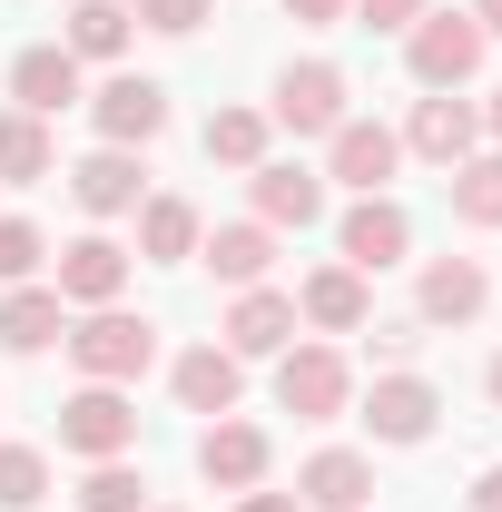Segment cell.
<instances>
[{
    "instance_id": "f546056e",
    "label": "cell",
    "mask_w": 502,
    "mask_h": 512,
    "mask_svg": "<svg viewBox=\"0 0 502 512\" xmlns=\"http://www.w3.org/2000/svg\"><path fill=\"white\" fill-rule=\"evenodd\" d=\"M40 256H50V237H40L30 217H0V286H30Z\"/></svg>"
},
{
    "instance_id": "f1b7e54d",
    "label": "cell",
    "mask_w": 502,
    "mask_h": 512,
    "mask_svg": "<svg viewBox=\"0 0 502 512\" xmlns=\"http://www.w3.org/2000/svg\"><path fill=\"white\" fill-rule=\"evenodd\" d=\"M40 493H50V463L30 444H0V512H30Z\"/></svg>"
},
{
    "instance_id": "cb8c5ba5",
    "label": "cell",
    "mask_w": 502,
    "mask_h": 512,
    "mask_svg": "<svg viewBox=\"0 0 502 512\" xmlns=\"http://www.w3.org/2000/svg\"><path fill=\"white\" fill-rule=\"evenodd\" d=\"M128 30H138V10H119V0H79V10H69V60H119L128 50Z\"/></svg>"
},
{
    "instance_id": "2e32d148",
    "label": "cell",
    "mask_w": 502,
    "mask_h": 512,
    "mask_svg": "<svg viewBox=\"0 0 502 512\" xmlns=\"http://www.w3.org/2000/svg\"><path fill=\"white\" fill-rule=\"evenodd\" d=\"M483 296H493V276H483L473 256H434L414 306H424V325H473V316H483Z\"/></svg>"
},
{
    "instance_id": "9a60e30c",
    "label": "cell",
    "mask_w": 502,
    "mask_h": 512,
    "mask_svg": "<svg viewBox=\"0 0 502 512\" xmlns=\"http://www.w3.org/2000/svg\"><path fill=\"white\" fill-rule=\"evenodd\" d=\"M119 286H128V247H109V237L60 247V306H119Z\"/></svg>"
},
{
    "instance_id": "1f68e13d",
    "label": "cell",
    "mask_w": 502,
    "mask_h": 512,
    "mask_svg": "<svg viewBox=\"0 0 502 512\" xmlns=\"http://www.w3.org/2000/svg\"><path fill=\"white\" fill-rule=\"evenodd\" d=\"M365 10V30H414L424 20V0H355Z\"/></svg>"
},
{
    "instance_id": "8d00e7d4",
    "label": "cell",
    "mask_w": 502,
    "mask_h": 512,
    "mask_svg": "<svg viewBox=\"0 0 502 512\" xmlns=\"http://www.w3.org/2000/svg\"><path fill=\"white\" fill-rule=\"evenodd\" d=\"M473 20H483V40H502V0H473Z\"/></svg>"
},
{
    "instance_id": "603a6c76",
    "label": "cell",
    "mask_w": 502,
    "mask_h": 512,
    "mask_svg": "<svg viewBox=\"0 0 502 512\" xmlns=\"http://www.w3.org/2000/svg\"><path fill=\"white\" fill-rule=\"evenodd\" d=\"M197 256L227 276V286H256L266 266H276V227L256 217V227H217V237H197Z\"/></svg>"
},
{
    "instance_id": "9c48e42d",
    "label": "cell",
    "mask_w": 502,
    "mask_h": 512,
    "mask_svg": "<svg viewBox=\"0 0 502 512\" xmlns=\"http://www.w3.org/2000/svg\"><path fill=\"white\" fill-rule=\"evenodd\" d=\"M394 168H404V138H394L384 119H345L335 128V178H345L355 197H384Z\"/></svg>"
},
{
    "instance_id": "5b68a950",
    "label": "cell",
    "mask_w": 502,
    "mask_h": 512,
    "mask_svg": "<svg viewBox=\"0 0 502 512\" xmlns=\"http://www.w3.org/2000/svg\"><path fill=\"white\" fill-rule=\"evenodd\" d=\"M335 247H345L355 276H384V266H404V247H414V217H404L394 197H355L345 227H335Z\"/></svg>"
},
{
    "instance_id": "ffe728a7",
    "label": "cell",
    "mask_w": 502,
    "mask_h": 512,
    "mask_svg": "<svg viewBox=\"0 0 502 512\" xmlns=\"http://www.w3.org/2000/svg\"><path fill=\"white\" fill-rule=\"evenodd\" d=\"M50 335H69L60 286H10V296H0V345H10V355H40Z\"/></svg>"
},
{
    "instance_id": "3957f363",
    "label": "cell",
    "mask_w": 502,
    "mask_h": 512,
    "mask_svg": "<svg viewBox=\"0 0 502 512\" xmlns=\"http://www.w3.org/2000/svg\"><path fill=\"white\" fill-rule=\"evenodd\" d=\"M60 444L89 453V463H119V453L138 444V404H128L119 384H79L60 404Z\"/></svg>"
},
{
    "instance_id": "d4e9b609",
    "label": "cell",
    "mask_w": 502,
    "mask_h": 512,
    "mask_svg": "<svg viewBox=\"0 0 502 512\" xmlns=\"http://www.w3.org/2000/svg\"><path fill=\"white\" fill-rule=\"evenodd\" d=\"M453 217H463V227H502V148L453 168Z\"/></svg>"
},
{
    "instance_id": "52a82bcc",
    "label": "cell",
    "mask_w": 502,
    "mask_h": 512,
    "mask_svg": "<svg viewBox=\"0 0 502 512\" xmlns=\"http://www.w3.org/2000/svg\"><path fill=\"white\" fill-rule=\"evenodd\" d=\"M276 119L296 128V138H335V128H345V69L296 60L286 79H276Z\"/></svg>"
},
{
    "instance_id": "7402d4cb",
    "label": "cell",
    "mask_w": 502,
    "mask_h": 512,
    "mask_svg": "<svg viewBox=\"0 0 502 512\" xmlns=\"http://www.w3.org/2000/svg\"><path fill=\"white\" fill-rule=\"evenodd\" d=\"M197 207L188 197H138V256H158V266H178V256H197Z\"/></svg>"
},
{
    "instance_id": "6da1fadb",
    "label": "cell",
    "mask_w": 502,
    "mask_h": 512,
    "mask_svg": "<svg viewBox=\"0 0 502 512\" xmlns=\"http://www.w3.org/2000/svg\"><path fill=\"white\" fill-rule=\"evenodd\" d=\"M69 355L89 384H128L158 365V325L148 316H119V306H89V325H69Z\"/></svg>"
},
{
    "instance_id": "7c38bea8",
    "label": "cell",
    "mask_w": 502,
    "mask_h": 512,
    "mask_svg": "<svg viewBox=\"0 0 502 512\" xmlns=\"http://www.w3.org/2000/svg\"><path fill=\"white\" fill-rule=\"evenodd\" d=\"M247 178H256V217H266V227H315V217H325V178L296 168V158H266Z\"/></svg>"
},
{
    "instance_id": "7a4b0ae2",
    "label": "cell",
    "mask_w": 502,
    "mask_h": 512,
    "mask_svg": "<svg viewBox=\"0 0 502 512\" xmlns=\"http://www.w3.org/2000/svg\"><path fill=\"white\" fill-rule=\"evenodd\" d=\"M404 60L424 89H463L473 69H483V20L473 10H424L414 30H404Z\"/></svg>"
},
{
    "instance_id": "484cf974",
    "label": "cell",
    "mask_w": 502,
    "mask_h": 512,
    "mask_svg": "<svg viewBox=\"0 0 502 512\" xmlns=\"http://www.w3.org/2000/svg\"><path fill=\"white\" fill-rule=\"evenodd\" d=\"M0 178H10V188L50 178V128L30 119V109H10V119H0Z\"/></svg>"
},
{
    "instance_id": "ac0fdd59",
    "label": "cell",
    "mask_w": 502,
    "mask_h": 512,
    "mask_svg": "<svg viewBox=\"0 0 502 512\" xmlns=\"http://www.w3.org/2000/svg\"><path fill=\"white\" fill-rule=\"evenodd\" d=\"M237 394H247V365L227 345H188L178 355V404L188 414H237Z\"/></svg>"
},
{
    "instance_id": "e575fe53",
    "label": "cell",
    "mask_w": 502,
    "mask_h": 512,
    "mask_svg": "<svg viewBox=\"0 0 502 512\" xmlns=\"http://www.w3.org/2000/svg\"><path fill=\"white\" fill-rule=\"evenodd\" d=\"M237 512H306V503H296V493H247Z\"/></svg>"
},
{
    "instance_id": "4dcf8cb0",
    "label": "cell",
    "mask_w": 502,
    "mask_h": 512,
    "mask_svg": "<svg viewBox=\"0 0 502 512\" xmlns=\"http://www.w3.org/2000/svg\"><path fill=\"white\" fill-rule=\"evenodd\" d=\"M207 10H217V0H138V20H148V30H168V40H188Z\"/></svg>"
},
{
    "instance_id": "4fadbf2b",
    "label": "cell",
    "mask_w": 502,
    "mask_h": 512,
    "mask_svg": "<svg viewBox=\"0 0 502 512\" xmlns=\"http://www.w3.org/2000/svg\"><path fill=\"white\" fill-rule=\"evenodd\" d=\"M286 345H296V296L247 286V296H237V316H227V355L247 365V355H286Z\"/></svg>"
},
{
    "instance_id": "d6986e66",
    "label": "cell",
    "mask_w": 502,
    "mask_h": 512,
    "mask_svg": "<svg viewBox=\"0 0 502 512\" xmlns=\"http://www.w3.org/2000/svg\"><path fill=\"white\" fill-rule=\"evenodd\" d=\"M365 493H375V463L365 453H315L296 473V503H315V512H365Z\"/></svg>"
},
{
    "instance_id": "5bb4252c",
    "label": "cell",
    "mask_w": 502,
    "mask_h": 512,
    "mask_svg": "<svg viewBox=\"0 0 502 512\" xmlns=\"http://www.w3.org/2000/svg\"><path fill=\"white\" fill-rule=\"evenodd\" d=\"M69 197H79L89 217H128V207L148 197V178H138V158H128V148H89V158L69 168Z\"/></svg>"
},
{
    "instance_id": "30bf717a",
    "label": "cell",
    "mask_w": 502,
    "mask_h": 512,
    "mask_svg": "<svg viewBox=\"0 0 502 512\" xmlns=\"http://www.w3.org/2000/svg\"><path fill=\"white\" fill-rule=\"evenodd\" d=\"M434 384L424 375H375V394H365V424H375V444H424L434 434Z\"/></svg>"
},
{
    "instance_id": "8992f818",
    "label": "cell",
    "mask_w": 502,
    "mask_h": 512,
    "mask_svg": "<svg viewBox=\"0 0 502 512\" xmlns=\"http://www.w3.org/2000/svg\"><path fill=\"white\" fill-rule=\"evenodd\" d=\"M89 119H99L109 148H148V138L168 128V89H158V79H138V69H119V79L89 99Z\"/></svg>"
},
{
    "instance_id": "836d02e7",
    "label": "cell",
    "mask_w": 502,
    "mask_h": 512,
    "mask_svg": "<svg viewBox=\"0 0 502 512\" xmlns=\"http://www.w3.org/2000/svg\"><path fill=\"white\" fill-rule=\"evenodd\" d=\"M463 503H473V512H502V463L483 473V483H473V493H463Z\"/></svg>"
},
{
    "instance_id": "d590c367",
    "label": "cell",
    "mask_w": 502,
    "mask_h": 512,
    "mask_svg": "<svg viewBox=\"0 0 502 512\" xmlns=\"http://www.w3.org/2000/svg\"><path fill=\"white\" fill-rule=\"evenodd\" d=\"M296 20H345V0H286Z\"/></svg>"
},
{
    "instance_id": "8fae6325",
    "label": "cell",
    "mask_w": 502,
    "mask_h": 512,
    "mask_svg": "<svg viewBox=\"0 0 502 512\" xmlns=\"http://www.w3.org/2000/svg\"><path fill=\"white\" fill-rule=\"evenodd\" d=\"M404 148H414V158H434V168H463V158L483 148V119H473L453 89H434V99L414 109V128H404Z\"/></svg>"
},
{
    "instance_id": "44dd1931",
    "label": "cell",
    "mask_w": 502,
    "mask_h": 512,
    "mask_svg": "<svg viewBox=\"0 0 502 512\" xmlns=\"http://www.w3.org/2000/svg\"><path fill=\"white\" fill-rule=\"evenodd\" d=\"M296 316H306V325H325V335H355V325L375 316V296H365V276H355V266H325V276H306Z\"/></svg>"
},
{
    "instance_id": "277c9868",
    "label": "cell",
    "mask_w": 502,
    "mask_h": 512,
    "mask_svg": "<svg viewBox=\"0 0 502 512\" xmlns=\"http://www.w3.org/2000/svg\"><path fill=\"white\" fill-rule=\"evenodd\" d=\"M345 394H355V375H345L335 345H286V365H276V404L286 414L325 424V414H345Z\"/></svg>"
},
{
    "instance_id": "ba28073f",
    "label": "cell",
    "mask_w": 502,
    "mask_h": 512,
    "mask_svg": "<svg viewBox=\"0 0 502 512\" xmlns=\"http://www.w3.org/2000/svg\"><path fill=\"white\" fill-rule=\"evenodd\" d=\"M197 473H207L217 493H256V483H266V434L237 424V414H217V424L197 434Z\"/></svg>"
},
{
    "instance_id": "e0dca14e",
    "label": "cell",
    "mask_w": 502,
    "mask_h": 512,
    "mask_svg": "<svg viewBox=\"0 0 502 512\" xmlns=\"http://www.w3.org/2000/svg\"><path fill=\"white\" fill-rule=\"evenodd\" d=\"M10 99H20L30 119H50V109H69V99H79V60H69L60 40L20 50V60H10Z\"/></svg>"
},
{
    "instance_id": "d6a6232c",
    "label": "cell",
    "mask_w": 502,
    "mask_h": 512,
    "mask_svg": "<svg viewBox=\"0 0 502 512\" xmlns=\"http://www.w3.org/2000/svg\"><path fill=\"white\" fill-rule=\"evenodd\" d=\"M414 345H424V316H414V325H375V355H384V365H404Z\"/></svg>"
},
{
    "instance_id": "4316f807",
    "label": "cell",
    "mask_w": 502,
    "mask_h": 512,
    "mask_svg": "<svg viewBox=\"0 0 502 512\" xmlns=\"http://www.w3.org/2000/svg\"><path fill=\"white\" fill-rule=\"evenodd\" d=\"M207 158L217 168H266V119L256 109H217L207 119Z\"/></svg>"
},
{
    "instance_id": "83f0119b",
    "label": "cell",
    "mask_w": 502,
    "mask_h": 512,
    "mask_svg": "<svg viewBox=\"0 0 502 512\" xmlns=\"http://www.w3.org/2000/svg\"><path fill=\"white\" fill-rule=\"evenodd\" d=\"M79 512H148V483H138L128 463H89V483H79Z\"/></svg>"
},
{
    "instance_id": "74e56055",
    "label": "cell",
    "mask_w": 502,
    "mask_h": 512,
    "mask_svg": "<svg viewBox=\"0 0 502 512\" xmlns=\"http://www.w3.org/2000/svg\"><path fill=\"white\" fill-rule=\"evenodd\" d=\"M483 128H493V148H502V89H493V119H483Z\"/></svg>"
},
{
    "instance_id": "f35d334b",
    "label": "cell",
    "mask_w": 502,
    "mask_h": 512,
    "mask_svg": "<svg viewBox=\"0 0 502 512\" xmlns=\"http://www.w3.org/2000/svg\"><path fill=\"white\" fill-rule=\"evenodd\" d=\"M483 384H493V404H502V355H493V375H483Z\"/></svg>"
}]
</instances>
